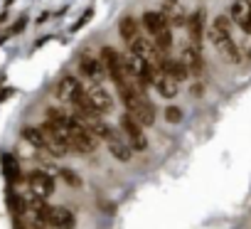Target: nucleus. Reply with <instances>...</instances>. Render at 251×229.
I'll return each instance as SVG.
<instances>
[{
    "label": "nucleus",
    "instance_id": "1",
    "mask_svg": "<svg viewBox=\"0 0 251 229\" xmlns=\"http://www.w3.org/2000/svg\"><path fill=\"white\" fill-rule=\"evenodd\" d=\"M35 217H37L40 224H50L54 229H74V224H76L74 212L67 209V207H50V204H45Z\"/></svg>",
    "mask_w": 251,
    "mask_h": 229
},
{
    "label": "nucleus",
    "instance_id": "2",
    "mask_svg": "<svg viewBox=\"0 0 251 229\" xmlns=\"http://www.w3.org/2000/svg\"><path fill=\"white\" fill-rule=\"evenodd\" d=\"M101 64H103V69H106V74L121 86V84H128V81H133L128 74H126V67H123V59H121V54L113 50V47H101Z\"/></svg>",
    "mask_w": 251,
    "mask_h": 229
},
{
    "label": "nucleus",
    "instance_id": "3",
    "mask_svg": "<svg viewBox=\"0 0 251 229\" xmlns=\"http://www.w3.org/2000/svg\"><path fill=\"white\" fill-rule=\"evenodd\" d=\"M121 128H123V136H126V141L131 143L133 151L143 153V151L148 148V138H146V133H143V126L131 116V113H126V116L121 119Z\"/></svg>",
    "mask_w": 251,
    "mask_h": 229
},
{
    "label": "nucleus",
    "instance_id": "4",
    "mask_svg": "<svg viewBox=\"0 0 251 229\" xmlns=\"http://www.w3.org/2000/svg\"><path fill=\"white\" fill-rule=\"evenodd\" d=\"M209 40L214 45V50L226 59V62H239V45L234 42V37L229 32H222L217 27H209Z\"/></svg>",
    "mask_w": 251,
    "mask_h": 229
},
{
    "label": "nucleus",
    "instance_id": "5",
    "mask_svg": "<svg viewBox=\"0 0 251 229\" xmlns=\"http://www.w3.org/2000/svg\"><path fill=\"white\" fill-rule=\"evenodd\" d=\"M27 185H30V192L37 195V197H42V200H47V197L54 192V178H52L50 173H45V170L30 173Z\"/></svg>",
    "mask_w": 251,
    "mask_h": 229
},
{
    "label": "nucleus",
    "instance_id": "6",
    "mask_svg": "<svg viewBox=\"0 0 251 229\" xmlns=\"http://www.w3.org/2000/svg\"><path fill=\"white\" fill-rule=\"evenodd\" d=\"M231 23H236L246 35H251V0H236L229 8Z\"/></svg>",
    "mask_w": 251,
    "mask_h": 229
},
{
    "label": "nucleus",
    "instance_id": "7",
    "mask_svg": "<svg viewBox=\"0 0 251 229\" xmlns=\"http://www.w3.org/2000/svg\"><path fill=\"white\" fill-rule=\"evenodd\" d=\"M81 94H84V86H81V81H79L76 76H62V79H59V84H57V96H59L62 101L74 103Z\"/></svg>",
    "mask_w": 251,
    "mask_h": 229
},
{
    "label": "nucleus",
    "instance_id": "8",
    "mask_svg": "<svg viewBox=\"0 0 251 229\" xmlns=\"http://www.w3.org/2000/svg\"><path fill=\"white\" fill-rule=\"evenodd\" d=\"M106 143H108V151H111V155L116 158V160H131L133 158V148H131V143L126 141L118 131H113L108 138H106Z\"/></svg>",
    "mask_w": 251,
    "mask_h": 229
},
{
    "label": "nucleus",
    "instance_id": "9",
    "mask_svg": "<svg viewBox=\"0 0 251 229\" xmlns=\"http://www.w3.org/2000/svg\"><path fill=\"white\" fill-rule=\"evenodd\" d=\"M204 20H207V13L204 8H197L192 13V18L187 20V32H190V42L200 45L202 42V35H204Z\"/></svg>",
    "mask_w": 251,
    "mask_h": 229
},
{
    "label": "nucleus",
    "instance_id": "10",
    "mask_svg": "<svg viewBox=\"0 0 251 229\" xmlns=\"http://www.w3.org/2000/svg\"><path fill=\"white\" fill-rule=\"evenodd\" d=\"M143 27H146V32L153 37V35H158L160 30L170 27V23H168V18L163 15V10H148V13L143 15Z\"/></svg>",
    "mask_w": 251,
    "mask_h": 229
},
{
    "label": "nucleus",
    "instance_id": "11",
    "mask_svg": "<svg viewBox=\"0 0 251 229\" xmlns=\"http://www.w3.org/2000/svg\"><path fill=\"white\" fill-rule=\"evenodd\" d=\"M182 62H185V67L192 72V74H202V52H200V45H195V42H190L185 50H182V57H180Z\"/></svg>",
    "mask_w": 251,
    "mask_h": 229
},
{
    "label": "nucleus",
    "instance_id": "12",
    "mask_svg": "<svg viewBox=\"0 0 251 229\" xmlns=\"http://www.w3.org/2000/svg\"><path fill=\"white\" fill-rule=\"evenodd\" d=\"M79 69H81L84 76H89V79H94V81H99V79L103 76V64H101V59H96L94 54H81Z\"/></svg>",
    "mask_w": 251,
    "mask_h": 229
},
{
    "label": "nucleus",
    "instance_id": "13",
    "mask_svg": "<svg viewBox=\"0 0 251 229\" xmlns=\"http://www.w3.org/2000/svg\"><path fill=\"white\" fill-rule=\"evenodd\" d=\"M177 84H180V81H175V79H173L170 74H165V72H160V74L155 76V81H153V86L158 89V94H160L163 99H175L177 91H180Z\"/></svg>",
    "mask_w": 251,
    "mask_h": 229
},
{
    "label": "nucleus",
    "instance_id": "14",
    "mask_svg": "<svg viewBox=\"0 0 251 229\" xmlns=\"http://www.w3.org/2000/svg\"><path fill=\"white\" fill-rule=\"evenodd\" d=\"M86 94H89V99L94 101V106H96L101 113L111 111V106H113V99H111V94H108L103 86L94 84V86H89V89H86Z\"/></svg>",
    "mask_w": 251,
    "mask_h": 229
},
{
    "label": "nucleus",
    "instance_id": "15",
    "mask_svg": "<svg viewBox=\"0 0 251 229\" xmlns=\"http://www.w3.org/2000/svg\"><path fill=\"white\" fill-rule=\"evenodd\" d=\"M118 32H121V37H123V42H126V45H131L133 40H138V37H141L138 20H136L133 15H123V18H121V23H118Z\"/></svg>",
    "mask_w": 251,
    "mask_h": 229
},
{
    "label": "nucleus",
    "instance_id": "16",
    "mask_svg": "<svg viewBox=\"0 0 251 229\" xmlns=\"http://www.w3.org/2000/svg\"><path fill=\"white\" fill-rule=\"evenodd\" d=\"M128 50L133 52V54H138V57H143L148 64H153L155 59H158V50L148 42V40H143V37H138V40H133L131 45H128Z\"/></svg>",
    "mask_w": 251,
    "mask_h": 229
},
{
    "label": "nucleus",
    "instance_id": "17",
    "mask_svg": "<svg viewBox=\"0 0 251 229\" xmlns=\"http://www.w3.org/2000/svg\"><path fill=\"white\" fill-rule=\"evenodd\" d=\"M163 15L168 18L170 25H182L185 23V10L180 8L177 0H165V5H163Z\"/></svg>",
    "mask_w": 251,
    "mask_h": 229
},
{
    "label": "nucleus",
    "instance_id": "18",
    "mask_svg": "<svg viewBox=\"0 0 251 229\" xmlns=\"http://www.w3.org/2000/svg\"><path fill=\"white\" fill-rule=\"evenodd\" d=\"M23 138L30 143V146H35V148H47V138H45V133H42V128H35V126H25L23 128Z\"/></svg>",
    "mask_w": 251,
    "mask_h": 229
},
{
    "label": "nucleus",
    "instance_id": "19",
    "mask_svg": "<svg viewBox=\"0 0 251 229\" xmlns=\"http://www.w3.org/2000/svg\"><path fill=\"white\" fill-rule=\"evenodd\" d=\"M3 175H5V180H8L10 185L20 178V165H18L15 155H10V153L3 155Z\"/></svg>",
    "mask_w": 251,
    "mask_h": 229
},
{
    "label": "nucleus",
    "instance_id": "20",
    "mask_svg": "<svg viewBox=\"0 0 251 229\" xmlns=\"http://www.w3.org/2000/svg\"><path fill=\"white\" fill-rule=\"evenodd\" d=\"M153 45H155V50H158L160 54H168V50H173V30L165 27V30H160L158 35H153Z\"/></svg>",
    "mask_w": 251,
    "mask_h": 229
},
{
    "label": "nucleus",
    "instance_id": "21",
    "mask_svg": "<svg viewBox=\"0 0 251 229\" xmlns=\"http://www.w3.org/2000/svg\"><path fill=\"white\" fill-rule=\"evenodd\" d=\"M8 207H10L13 217H23V214L27 212V200L20 197V195H15V192L10 190V192H8Z\"/></svg>",
    "mask_w": 251,
    "mask_h": 229
},
{
    "label": "nucleus",
    "instance_id": "22",
    "mask_svg": "<svg viewBox=\"0 0 251 229\" xmlns=\"http://www.w3.org/2000/svg\"><path fill=\"white\" fill-rule=\"evenodd\" d=\"M165 121H168V124H180V121H182L180 106H168V108H165Z\"/></svg>",
    "mask_w": 251,
    "mask_h": 229
},
{
    "label": "nucleus",
    "instance_id": "23",
    "mask_svg": "<svg viewBox=\"0 0 251 229\" xmlns=\"http://www.w3.org/2000/svg\"><path fill=\"white\" fill-rule=\"evenodd\" d=\"M212 27H217V30H222V32H229V35H231V18H229V15H219V18H214Z\"/></svg>",
    "mask_w": 251,
    "mask_h": 229
},
{
    "label": "nucleus",
    "instance_id": "24",
    "mask_svg": "<svg viewBox=\"0 0 251 229\" xmlns=\"http://www.w3.org/2000/svg\"><path fill=\"white\" fill-rule=\"evenodd\" d=\"M59 175L64 178V182H67V185H72V187H81V178H79L76 173H72V170L62 168V170H59Z\"/></svg>",
    "mask_w": 251,
    "mask_h": 229
},
{
    "label": "nucleus",
    "instance_id": "25",
    "mask_svg": "<svg viewBox=\"0 0 251 229\" xmlns=\"http://www.w3.org/2000/svg\"><path fill=\"white\" fill-rule=\"evenodd\" d=\"M91 18H94V8H86V13H84V15H81V18H79V20L72 25V32H79V30H81V27H84V25H86Z\"/></svg>",
    "mask_w": 251,
    "mask_h": 229
},
{
    "label": "nucleus",
    "instance_id": "26",
    "mask_svg": "<svg viewBox=\"0 0 251 229\" xmlns=\"http://www.w3.org/2000/svg\"><path fill=\"white\" fill-rule=\"evenodd\" d=\"M25 25H27V18H25V15L18 18V23H13V27H10V35H20V32L25 30Z\"/></svg>",
    "mask_w": 251,
    "mask_h": 229
},
{
    "label": "nucleus",
    "instance_id": "27",
    "mask_svg": "<svg viewBox=\"0 0 251 229\" xmlns=\"http://www.w3.org/2000/svg\"><path fill=\"white\" fill-rule=\"evenodd\" d=\"M10 94H13V89H3V91H0V101H5Z\"/></svg>",
    "mask_w": 251,
    "mask_h": 229
}]
</instances>
